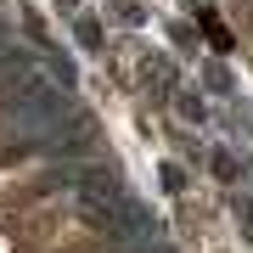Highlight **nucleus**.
I'll list each match as a JSON object with an SVG mask.
<instances>
[{
  "mask_svg": "<svg viewBox=\"0 0 253 253\" xmlns=\"http://www.w3.org/2000/svg\"><path fill=\"white\" fill-rule=\"evenodd\" d=\"M0 96H6V113H17L23 129H45V124H56V118L68 113V101H62V90H56V79H51V73H40L28 56H17V62L6 68Z\"/></svg>",
  "mask_w": 253,
  "mask_h": 253,
  "instance_id": "f257e3e1",
  "label": "nucleus"
},
{
  "mask_svg": "<svg viewBox=\"0 0 253 253\" xmlns=\"http://www.w3.org/2000/svg\"><path fill=\"white\" fill-rule=\"evenodd\" d=\"M79 40H84V45H90V51H101V23H90V17H79Z\"/></svg>",
  "mask_w": 253,
  "mask_h": 253,
  "instance_id": "7ed1b4c3",
  "label": "nucleus"
},
{
  "mask_svg": "<svg viewBox=\"0 0 253 253\" xmlns=\"http://www.w3.org/2000/svg\"><path fill=\"white\" fill-rule=\"evenodd\" d=\"M214 174H219V180H236V158L231 152H214Z\"/></svg>",
  "mask_w": 253,
  "mask_h": 253,
  "instance_id": "39448f33",
  "label": "nucleus"
},
{
  "mask_svg": "<svg viewBox=\"0 0 253 253\" xmlns=\"http://www.w3.org/2000/svg\"><path fill=\"white\" fill-rule=\"evenodd\" d=\"M113 11H118L124 23H141V17H146V11H141V0H113Z\"/></svg>",
  "mask_w": 253,
  "mask_h": 253,
  "instance_id": "20e7f679",
  "label": "nucleus"
},
{
  "mask_svg": "<svg viewBox=\"0 0 253 253\" xmlns=\"http://www.w3.org/2000/svg\"><path fill=\"white\" fill-rule=\"evenodd\" d=\"M56 129H62V152H96V146H101L96 118H84V113H62Z\"/></svg>",
  "mask_w": 253,
  "mask_h": 253,
  "instance_id": "f03ea898",
  "label": "nucleus"
},
{
  "mask_svg": "<svg viewBox=\"0 0 253 253\" xmlns=\"http://www.w3.org/2000/svg\"><path fill=\"white\" fill-rule=\"evenodd\" d=\"M180 113L186 118H203V96H180Z\"/></svg>",
  "mask_w": 253,
  "mask_h": 253,
  "instance_id": "423d86ee",
  "label": "nucleus"
}]
</instances>
